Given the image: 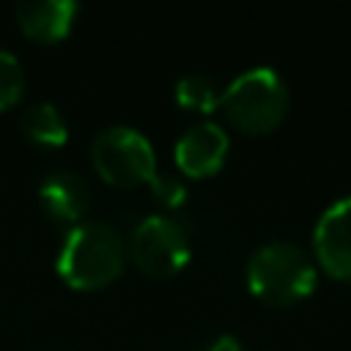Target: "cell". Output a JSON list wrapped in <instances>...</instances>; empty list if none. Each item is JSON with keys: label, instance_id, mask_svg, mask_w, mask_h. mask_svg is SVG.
Returning <instances> with one entry per match:
<instances>
[{"label": "cell", "instance_id": "cell-14", "mask_svg": "<svg viewBox=\"0 0 351 351\" xmlns=\"http://www.w3.org/2000/svg\"><path fill=\"white\" fill-rule=\"evenodd\" d=\"M206 351H244V346L236 335H217Z\"/></svg>", "mask_w": 351, "mask_h": 351}, {"label": "cell", "instance_id": "cell-3", "mask_svg": "<svg viewBox=\"0 0 351 351\" xmlns=\"http://www.w3.org/2000/svg\"><path fill=\"white\" fill-rule=\"evenodd\" d=\"M247 285L269 304H291L315 288V263L299 244L266 241L247 261Z\"/></svg>", "mask_w": 351, "mask_h": 351}, {"label": "cell", "instance_id": "cell-2", "mask_svg": "<svg viewBox=\"0 0 351 351\" xmlns=\"http://www.w3.org/2000/svg\"><path fill=\"white\" fill-rule=\"evenodd\" d=\"M291 90L280 71L271 66H255L230 80V85L222 88L219 110L225 118L247 132V134H263L271 132L288 112Z\"/></svg>", "mask_w": 351, "mask_h": 351}, {"label": "cell", "instance_id": "cell-5", "mask_svg": "<svg viewBox=\"0 0 351 351\" xmlns=\"http://www.w3.org/2000/svg\"><path fill=\"white\" fill-rule=\"evenodd\" d=\"M126 252L140 271L151 277H167L189 261V236L176 219L151 214L134 225Z\"/></svg>", "mask_w": 351, "mask_h": 351}, {"label": "cell", "instance_id": "cell-6", "mask_svg": "<svg viewBox=\"0 0 351 351\" xmlns=\"http://www.w3.org/2000/svg\"><path fill=\"white\" fill-rule=\"evenodd\" d=\"M313 244L329 274L351 280V195H343L324 208L313 230Z\"/></svg>", "mask_w": 351, "mask_h": 351}, {"label": "cell", "instance_id": "cell-11", "mask_svg": "<svg viewBox=\"0 0 351 351\" xmlns=\"http://www.w3.org/2000/svg\"><path fill=\"white\" fill-rule=\"evenodd\" d=\"M219 99H222V85L211 74H206V71L184 74L176 82V101L181 107L208 112V110L219 107Z\"/></svg>", "mask_w": 351, "mask_h": 351}, {"label": "cell", "instance_id": "cell-13", "mask_svg": "<svg viewBox=\"0 0 351 351\" xmlns=\"http://www.w3.org/2000/svg\"><path fill=\"white\" fill-rule=\"evenodd\" d=\"M148 186H151L154 197H156L159 203H165V206H178V203H184V197H186V184H184L178 176L167 173V170H156V173L151 176Z\"/></svg>", "mask_w": 351, "mask_h": 351}, {"label": "cell", "instance_id": "cell-10", "mask_svg": "<svg viewBox=\"0 0 351 351\" xmlns=\"http://www.w3.org/2000/svg\"><path fill=\"white\" fill-rule=\"evenodd\" d=\"M19 129L30 143L63 145L69 137V123L52 101H33L19 115Z\"/></svg>", "mask_w": 351, "mask_h": 351}, {"label": "cell", "instance_id": "cell-9", "mask_svg": "<svg viewBox=\"0 0 351 351\" xmlns=\"http://www.w3.org/2000/svg\"><path fill=\"white\" fill-rule=\"evenodd\" d=\"M80 5L74 0H19L14 5L16 25L38 41H58L71 30Z\"/></svg>", "mask_w": 351, "mask_h": 351}, {"label": "cell", "instance_id": "cell-1", "mask_svg": "<svg viewBox=\"0 0 351 351\" xmlns=\"http://www.w3.org/2000/svg\"><path fill=\"white\" fill-rule=\"evenodd\" d=\"M123 258L126 241L121 239L118 228L104 219H85L66 233L55 258V269L71 288L93 291L104 288L121 274Z\"/></svg>", "mask_w": 351, "mask_h": 351}, {"label": "cell", "instance_id": "cell-8", "mask_svg": "<svg viewBox=\"0 0 351 351\" xmlns=\"http://www.w3.org/2000/svg\"><path fill=\"white\" fill-rule=\"evenodd\" d=\"M41 208L60 222H77L90 206V186L74 170H52L38 181Z\"/></svg>", "mask_w": 351, "mask_h": 351}, {"label": "cell", "instance_id": "cell-12", "mask_svg": "<svg viewBox=\"0 0 351 351\" xmlns=\"http://www.w3.org/2000/svg\"><path fill=\"white\" fill-rule=\"evenodd\" d=\"M25 90V69L19 58L0 47V110L11 107Z\"/></svg>", "mask_w": 351, "mask_h": 351}, {"label": "cell", "instance_id": "cell-4", "mask_svg": "<svg viewBox=\"0 0 351 351\" xmlns=\"http://www.w3.org/2000/svg\"><path fill=\"white\" fill-rule=\"evenodd\" d=\"M90 159L99 176L115 186H137L156 173L151 140L134 126H107L90 143Z\"/></svg>", "mask_w": 351, "mask_h": 351}, {"label": "cell", "instance_id": "cell-7", "mask_svg": "<svg viewBox=\"0 0 351 351\" xmlns=\"http://www.w3.org/2000/svg\"><path fill=\"white\" fill-rule=\"evenodd\" d=\"M230 148L228 132L214 121H197L176 140V162L186 176H211L222 167Z\"/></svg>", "mask_w": 351, "mask_h": 351}]
</instances>
